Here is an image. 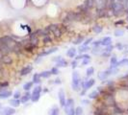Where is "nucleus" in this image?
Wrapping results in <instances>:
<instances>
[{"label":"nucleus","mask_w":128,"mask_h":115,"mask_svg":"<svg viewBox=\"0 0 128 115\" xmlns=\"http://www.w3.org/2000/svg\"><path fill=\"white\" fill-rule=\"evenodd\" d=\"M31 95H32V93H30V91H25V93L20 98V103L21 104H26L29 101H31Z\"/></svg>","instance_id":"nucleus-8"},{"label":"nucleus","mask_w":128,"mask_h":115,"mask_svg":"<svg viewBox=\"0 0 128 115\" xmlns=\"http://www.w3.org/2000/svg\"><path fill=\"white\" fill-rule=\"evenodd\" d=\"M43 41L44 42V43H49V42H51L52 41V38H51V36L50 35H45V36H43Z\"/></svg>","instance_id":"nucleus-41"},{"label":"nucleus","mask_w":128,"mask_h":115,"mask_svg":"<svg viewBox=\"0 0 128 115\" xmlns=\"http://www.w3.org/2000/svg\"><path fill=\"white\" fill-rule=\"evenodd\" d=\"M61 59H63V58H62L61 56H59V57H56L55 59H53V62H58V61H60Z\"/></svg>","instance_id":"nucleus-49"},{"label":"nucleus","mask_w":128,"mask_h":115,"mask_svg":"<svg viewBox=\"0 0 128 115\" xmlns=\"http://www.w3.org/2000/svg\"><path fill=\"white\" fill-rule=\"evenodd\" d=\"M124 23V21L123 20H118V21H117L116 22V25H118V24H123Z\"/></svg>","instance_id":"nucleus-51"},{"label":"nucleus","mask_w":128,"mask_h":115,"mask_svg":"<svg viewBox=\"0 0 128 115\" xmlns=\"http://www.w3.org/2000/svg\"><path fill=\"white\" fill-rule=\"evenodd\" d=\"M40 99H41V93H32V95H31L32 103H37Z\"/></svg>","instance_id":"nucleus-24"},{"label":"nucleus","mask_w":128,"mask_h":115,"mask_svg":"<svg viewBox=\"0 0 128 115\" xmlns=\"http://www.w3.org/2000/svg\"><path fill=\"white\" fill-rule=\"evenodd\" d=\"M8 86H9V82L8 81H3V82H0V89L8 88Z\"/></svg>","instance_id":"nucleus-35"},{"label":"nucleus","mask_w":128,"mask_h":115,"mask_svg":"<svg viewBox=\"0 0 128 115\" xmlns=\"http://www.w3.org/2000/svg\"><path fill=\"white\" fill-rule=\"evenodd\" d=\"M41 76H40V73H35L34 74V76H33V83H35V84H40L41 83Z\"/></svg>","instance_id":"nucleus-19"},{"label":"nucleus","mask_w":128,"mask_h":115,"mask_svg":"<svg viewBox=\"0 0 128 115\" xmlns=\"http://www.w3.org/2000/svg\"><path fill=\"white\" fill-rule=\"evenodd\" d=\"M29 42H30L31 44H33V45L37 46V45H38V43H39V37H38V36H35V37L30 38V39H29Z\"/></svg>","instance_id":"nucleus-31"},{"label":"nucleus","mask_w":128,"mask_h":115,"mask_svg":"<svg viewBox=\"0 0 128 115\" xmlns=\"http://www.w3.org/2000/svg\"><path fill=\"white\" fill-rule=\"evenodd\" d=\"M110 63H111L110 68H112V69H116V68H117V56H116V55H113V57L111 58V60H110Z\"/></svg>","instance_id":"nucleus-17"},{"label":"nucleus","mask_w":128,"mask_h":115,"mask_svg":"<svg viewBox=\"0 0 128 115\" xmlns=\"http://www.w3.org/2000/svg\"><path fill=\"white\" fill-rule=\"evenodd\" d=\"M58 99H59L60 106H61L62 107H64V105H65V102H66L65 94H64V89H60V90H59V92H58Z\"/></svg>","instance_id":"nucleus-6"},{"label":"nucleus","mask_w":128,"mask_h":115,"mask_svg":"<svg viewBox=\"0 0 128 115\" xmlns=\"http://www.w3.org/2000/svg\"><path fill=\"white\" fill-rule=\"evenodd\" d=\"M116 47L117 48V50H119V51L123 50V45H122L121 43H117V44H116Z\"/></svg>","instance_id":"nucleus-45"},{"label":"nucleus","mask_w":128,"mask_h":115,"mask_svg":"<svg viewBox=\"0 0 128 115\" xmlns=\"http://www.w3.org/2000/svg\"><path fill=\"white\" fill-rule=\"evenodd\" d=\"M93 45H94L95 47H99V46L101 45V40H96V41H94V42H93Z\"/></svg>","instance_id":"nucleus-44"},{"label":"nucleus","mask_w":128,"mask_h":115,"mask_svg":"<svg viewBox=\"0 0 128 115\" xmlns=\"http://www.w3.org/2000/svg\"><path fill=\"white\" fill-rule=\"evenodd\" d=\"M100 48H99V47H95V48H94V50H93V51H92V52H93V54H97V53H99V52H100Z\"/></svg>","instance_id":"nucleus-46"},{"label":"nucleus","mask_w":128,"mask_h":115,"mask_svg":"<svg viewBox=\"0 0 128 115\" xmlns=\"http://www.w3.org/2000/svg\"><path fill=\"white\" fill-rule=\"evenodd\" d=\"M53 34H54V35L55 36H57V37H59V36H61L62 35V34H63V32H62V30H61V28L59 27V28H57L54 32H53Z\"/></svg>","instance_id":"nucleus-37"},{"label":"nucleus","mask_w":128,"mask_h":115,"mask_svg":"<svg viewBox=\"0 0 128 115\" xmlns=\"http://www.w3.org/2000/svg\"><path fill=\"white\" fill-rule=\"evenodd\" d=\"M65 66H67V62L64 60V59H61L60 61H58L57 62H56V67H65Z\"/></svg>","instance_id":"nucleus-22"},{"label":"nucleus","mask_w":128,"mask_h":115,"mask_svg":"<svg viewBox=\"0 0 128 115\" xmlns=\"http://www.w3.org/2000/svg\"><path fill=\"white\" fill-rule=\"evenodd\" d=\"M90 62H91V57L88 55L86 58L82 60V65H87L88 63H90Z\"/></svg>","instance_id":"nucleus-33"},{"label":"nucleus","mask_w":128,"mask_h":115,"mask_svg":"<svg viewBox=\"0 0 128 115\" xmlns=\"http://www.w3.org/2000/svg\"><path fill=\"white\" fill-rule=\"evenodd\" d=\"M65 115H75V108H74V100L72 98H68L65 102L64 106Z\"/></svg>","instance_id":"nucleus-2"},{"label":"nucleus","mask_w":128,"mask_h":115,"mask_svg":"<svg viewBox=\"0 0 128 115\" xmlns=\"http://www.w3.org/2000/svg\"><path fill=\"white\" fill-rule=\"evenodd\" d=\"M66 56L69 58H74L76 56V49L75 48H70L66 52Z\"/></svg>","instance_id":"nucleus-25"},{"label":"nucleus","mask_w":128,"mask_h":115,"mask_svg":"<svg viewBox=\"0 0 128 115\" xmlns=\"http://www.w3.org/2000/svg\"><path fill=\"white\" fill-rule=\"evenodd\" d=\"M58 50L57 47H53V48H50V49L48 50V51H45V52H43V53H41L40 55H39V58H42V57H44V56H47L49 54H52V53H55L56 51Z\"/></svg>","instance_id":"nucleus-15"},{"label":"nucleus","mask_w":128,"mask_h":115,"mask_svg":"<svg viewBox=\"0 0 128 115\" xmlns=\"http://www.w3.org/2000/svg\"><path fill=\"white\" fill-rule=\"evenodd\" d=\"M81 81H82V79H81L79 73L77 71H73V73H72V82H71V88H72V90L77 91V92L80 91Z\"/></svg>","instance_id":"nucleus-1"},{"label":"nucleus","mask_w":128,"mask_h":115,"mask_svg":"<svg viewBox=\"0 0 128 115\" xmlns=\"http://www.w3.org/2000/svg\"><path fill=\"white\" fill-rule=\"evenodd\" d=\"M1 62H2V63L6 64V65H9V64H11V63L13 62V60H12V58H10V57L7 55V56H3V57H2Z\"/></svg>","instance_id":"nucleus-14"},{"label":"nucleus","mask_w":128,"mask_h":115,"mask_svg":"<svg viewBox=\"0 0 128 115\" xmlns=\"http://www.w3.org/2000/svg\"><path fill=\"white\" fill-rule=\"evenodd\" d=\"M93 30H94V32L96 34H100L102 32V30H103V28L100 26V25H98V24H96L95 25L94 27H93Z\"/></svg>","instance_id":"nucleus-29"},{"label":"nucleus","mask_w":128,"mask_h":115,"mask_svg":"<svg viewBox=\"0 0 128 115\" xmlns=\"http://www.w3.org/2000/svg\"><path fill=\"white\" fill-rule=\"evenodd\" d=\"M33 70V66L31 64H29V65H26L24 66L21 70H20V76H26V75H28L31 71Z\"/></svg>","instance_id":"nucleus-10"},{"label":"nucleus","mask_w":128,"mask_h":115,"mask_svg":"<svg viewBox=\"0 0 128 115\" xmlns=\"http://www.w3.org/2000/svg\"><path fill=\"white\" fill-rule=\"evenodd\" d=\"M86 92H87V91L83 89V90H82V91H81V92H80V95H81V96H84V95L86 94Z\"/></svg>","instance_id":"nucleus-52"},{"label":"nucleus","mask_w":128,"mask_h":115,"mask_svg":"<svg viewBox=\"0 0 128 115\" xmlns=\"http://www.w3.org/2000/svg\"><path fill=\"white\" fill-rule=\"evenodd\" d=\"M12 95H13V92H12L11 90H8V89H7V90H5V91L0 92V99L5 100V99L10 98Z\"/></svg>","instance_id":"nucleus-12"},{"label":"nucleus","mask_w":128,"mask_h":115,"mask_svg":"<svg viewBox=\"0 0 128 115\" xmlns=\"http://www.w3.org/2000/svg\"><path fill=\"white\" fill-rule=\"evenodd\" d=\"M21 96H22V94H21V92L19 91V90H17L16 91L14 94H13V98L14 99H16V100H20L21 98Z\"/></svg>","instance_id":"nucleus-36"},{"label":"nucleus","mask_w":128,"mask_h":115,"mask_svg":"<svg viewBox=\"0 0 128 115\" xmlns=\"http://www.w3.org/2000/svg\"><path fill=\"white\" fill-rule=\"evenodd\" d=\"M84 41V37L83 36H79L78 38H76L74 41H73V44H76V45H78V44H80Z\"/></svg>","instance_id":"nucleus-39"},{"label":"nucleus","mask_w":128,"mask_h":115,"mask_svg":"<svg viewBox=\"0 0 128 115\" xmlns=\"http://www.w3.org/2000/svg\"><path fill=\"white\" fill-rule=\"evenodd\" d=\"M126 29H127V30H128V26H127V27H126Z\"/></svg>","instance_id":"nucleus-54"},{"label":"nucleus","mask_w":128,"mask_h":115,"mask_svg":"<svg viewBox=\"0 0 128 115\" xmlns=\"http://www.w3.org/2000/svg\"><path fill=\"white\" fill-rule=\"evenodd\" d=\"M95 83H96V80L95 79H89V80H87V81H85L84 82V85H83V88L82 89H84V90H88V89H90L92 86H94L95 85Z\"/></svg>","instance_id":"nucleus-7"},{"label":"nucleus","mask_w":128,"mask_h":115,"mask_svg":"<svg viewBox=\"0 0 128 115\" xmlns=\"http://www.w3.org/2000/svg\"><path fill=\"white\" fill-rule=\"evenodd\" d=\"M2 112L4 115H14L16 114V109L12 106H6V107L3 108Z\"/></svg>","instance_id":"nucleus-11"},{"label":"nucleus","mask_w":128,"mask_h":115,"mask_svg":"<svg viewBox=\"0 0 128 115\" xmlns=\"http://www.w3.org/2000/svg\"><path fill=\"white\" fill-rule=\"evenodd\" d=\"M107 91V90H106ZM108 92V91H107ZM103 99H104V106L109 107V106H114L116 105V100H115V96L113 95L112 93H109L108 92V95L106 96H103Z\"/></svg>","instance_id":"nucleus-3"},{"label":"nucleus","mask_w":128,"mask_h":115,"mask_svg":"<svg viewBox=\"0 0 128 115\" xmlns=\"http://www.w3.org/2000/svg\"><path fill=\"white\" fill-rule=\"evenodd\" d=\"M113 47L112 45H110V46H107L106 48H105V50H104V52L102 53V57H109L110 55H111V52H112V50H113Z\"/></svg>","instance_id":"nucleus-18"},{"label":"nucleus","mask_w":128,"mask_h":115,"mask_svg":"<svg viewBox=\"0 0 128 115\" xmlns=\"http://www.w3.org/2000/svg\"><path fill=\"white\" fill-rule=\"evenodd\" d=\"M51 75H52V74H51L50 70H49V71H43V72L40 73L41 78H43V79H47V78H49Z\"/></svg>","instance_id":"nucleus-27"},{"label":"nucleus","mask_w":128,"mask_h":115,"mask_svg":"<svg viewBox=\"0 0 128 115\" xmlns=\"http://www.w3.org/2000/svg\"><path fill=\"white\" fill-rule=\"evenodd\" d=\"M112 44V38L110 36H105L103 39H101V45L107 47Z\"/></svg>","instance_id":"nucleus-13"},{"label":"nucleus","mask_w":128,"mask_h":115,"mask_svg":"<svg viewBox=\"0 0 128 115\" xmlns=\"http://www.w3.org/2000/svg\"><path fill=\"white\" fill-rule=\"evenodd\" d=\"M54 83H56V84H61V83H62V81H61L60 78H57V79L54 80Z\"/></svg>","instance_id":"nucleus-47"},{"label":"nucleus","mask_w":128,"mask_h":115,"mask_svg":"<svg viewBox=\"0 0 128 115\" xmlns=\"http://www.w3.org/2000/svg\"><path fill=\"white\" fill-rule=\"evenodd\" d=\"M92 41H93V38L91 37V38H89V39L85 40V41L82 43V46H83V47H87V46H88V45H89V44H90Z\"/></svg>","instance_id":"nucleus-42"},{"label":"nucleus","mask_w":128,"mask_h":115,"mask_svg":"<svg viewBox=\"0 0 128 115\" xmlns=\"http://www.w3.org/2000/svg\"><path fill=\"white\" fill-rule=\"evenodd\" d=\"M42 91H43V87H42L40 84H38V85H36V86L34 87L32 93H41V94H42Z\"/></svg>","instance_id":"nucleus-30"},{"label":"nucleus","mask_w":128,"mask_h":115,"mask_svg":"<svg viewBox=\"0 0 128 115\" xmlns=\"http://www.w3.org/2000/svg\"><path fill=\"white\" fill-rule=\"evenodd\" d=\"M126 20H127V21H128V17H126Z\"/></svg>","instance_id":"nucleus-53"},{"label":"nucleus","mask_w":128,"mask_h":115,"mask_svg":"<svg viewBox=\"0 0 128 115\" xmlns=\"http://www.w3.org/2000/svg\"><path fill=\"white\" fill-rule=\"evenodd\" d=\"M75 115H83V108L81 106L75 107Z\"/></svg>","instance_id":"nucleus-40"},{"label":"nucleus","mask_w":128,"mask_h":115,"mask_svg":"<svg viewBox=\"0 0 128 115\" xmlns=\"http://www.w3.org/2000/svg\"><path fill=\"white\" fill-rule=\"evenodd\" d=\"M33 85H34L33 82H25V83H24V85H23V89H24L25 91H30V89L33 87Z\"/></svg>","instance_id":"nucleus-26"},{"label":"nucleus","mask_w":128,"mask_h":115,"mask_svg":"<svg viewBox=\"0 0 128 115\" xmlns=\"http://www.w3.org/2000/svg\"><path fill=\"white\" fill-rule=\"evenodd\" d=\"M100 96V93L97 91V90H94V91H92L90 94H89V99H91V100H95V99H97L98 97Z\"/></svg>","instance_id":"nucleus-21"},{"label":"nucleus","mask_w":128,"mask_h":115,"mask_svg":"<svg viewBox=\"0 0 128 115\" xmlns=\"http://www.w3.org/2000/svg\"><path fill=\"white\" fill-rule=\"evenodd\" d=\"M10 47L7 45V44H4V43H0V53L3 55V56H7L9 53H10Z\"/></svg>","instance_id":"nucleus-9"},{"label":"nucleus","mask_w":128,"mask_h":115,"mask_svg":"<svg viewBox=\"0 0 128 115\" xmlns=\"http://www.w3.org/2000/svg\"><path fill=\"white\" fill-rule=\"evenodd\" d=\"M0 108H1V104H0Z\"/></svg>","instance_id":"nucleus-55"},{"label":"nucleus","mask_w":128,"mask_h":115,"mask_svg":"<svg viewBox=\"0 0 128 115\" xmlns=\"http://www.w3.org/2000/svg\"><path fill=\"white\" fill-rule=\"evenodd\" d=\"M88 50H91L88 46L87 47H83V46H80L79 47V49H78V51H79V53L80 54H82V53H84V52H86V51H88Z\"/></svg>","instance_id":"nucleus-43"},{"label":"nucleus","mask_w":128,"mask_h":115,"mask_svg":"<svg viewBox=\"0 0 128 115\" xmlns=\"http://www.w3.org/2000/svg\"><path fill=\"white\" fill-rule=\"evenodd\" d=\"M50 72H51V74H52V75H58V74L60 73V72H59L58 67H56V66L52 67V68H51V70H50Z\"/></svg>","instance_id":"nucleus-38"},{"label":"nucleus","mask_w":128,"mask_h":115,"mask_svg":"<svg viewBox=\"0 0 128 115\" xmlns=\"http://www.w3.org/2000/svg\"><path fill=\"white\" fill-rule=\"evenodd\" d=\"M84 5L87 7L88 10H91L95 7V0H86L84 2Z\"/></svg>","instance_id":"nucleus-20"},{"label":"nucleus","mask_w":128,"mask_h":115,"mask_svg":"<svg viewBox=\"0 0 128 115\" xmlns=\"http://www.w3.org/2000/svg\"><path fill=\"white\" fill-rule=\"evenodd\" d=\"M82 104H84V105H89V104H90V101H89V100H82Z\"/></svg>","instance_id":"nucleus-50"},{"label":"nucleus","mask_w":128,"mask_h":115,"mask_svg":"<svg viewBox=\"0 0 128 115\" xmlns=\"http://www.w3.org/2000/svg\"><path fill=\"white\" fill-rule=\"evenodd\" d=\"M94 115H109V109L104 105L103 106H99L95 109Z\"/></svg>","instance_id":"nucleus-5"},{"label":"nucleus","mask_w":128,"mask_h":115,"mask_svg":"<svg viewBox=\"0 0 128 115\" xmlns=\"http://www.w3.org/2000/svg\"><path fill=\"white\" fill-rule=\"evenodd\" d=\"M9 104H10V106H12V107H17V106H20V100H16V99H12V100H10V102H9Z\"/></svg>","instance_id":"nucleus-16"},{"label":"nucleus","mask_w":128,"mask_h":115,"mask_svg":"<svg viewBox=\"0 0 128 115\" xmlns=\"http://www.w3.org/2000/svg\"><path fill=\"white\" fill-rule=\"evenodd\" d=\"M57 28H59V25H58V24H51V25H48L47 27L45 28V30L47 31L48 33H49V32H52V33H53Z\"/></svg>","instance_id":"nucleus-23"},{"label":"nucleus","mask_w":128,"mask_h":115,"mask_svg":"<svg viewBox=\"0 0 128 115\" xmlns=\"http://www.w3.org/2000/svg\"><path fill=\"white\" fill-rule=\"evenodd\" d=\"M116 72H117V68H116V69L109 68V69H107V70H105V71L100 72L99 75H98V78H99L101 81H104V80H106L109 76H111L112 74H115Z\"/></svg>","instance_id":"nucleus-4"},{"label":"nucleus","mask_w":128,"mask_h":115,"mask_svg":"<svg viewBox=\"0 0 128 115\" xmlns=\"http://www.w3.org/2000/svg\"><path fill=\"white\" fill-rule=\"evenodd\" d=\"M94 73H95V68H94L93 66H90V67L86 70V76H87V77L92 76Z\"/></svg>","instance_id":"nucleus-28"},{"label":"nucleus","mask_w":128,"mask_h":115,"mask_svg":"<svg viewBox=\"0 0 128 115\" xmlns=\"http://www.w3.org/2000/svg\"><path fill=\"white\" fill-rule=\"evenodd\" d=\"M124 35V30L123 29H117L115 31V35L116 36H121Z\"/></svg>","instance_id":"nucleus-34"},{"label":"nucleus","mask_w":128,"mask_h":115,"mask_svg":"<svg viewBox=\"0 0 128 115\" xmlns=\"http://www.w3.org/2000/svg\"><path fill=\"white\" fill-rule=\"evenodd\" d=\"M71 66H72V68L74 69V68L77 66V61H73V62H71Z\"/></svg>","instance_id":"nucleus-48"},{"label":"nucleus","mask_w":128,"mask_h":115,"mask_svg":"<svg viewBox=\"0 0 128 115\" xmlns=\"http://www.w3.org/2000/svg\"><path fill=\"white\" fill-rule=\"evenodd\" d=\"M35 47H36V46H35V45H33V44H31L30 42H29L28 44L24 45V49L26 50V51H29V52H32L33 49H34Z\"/></svg>","instance_id":"nucleus-32"}]
</instances>
